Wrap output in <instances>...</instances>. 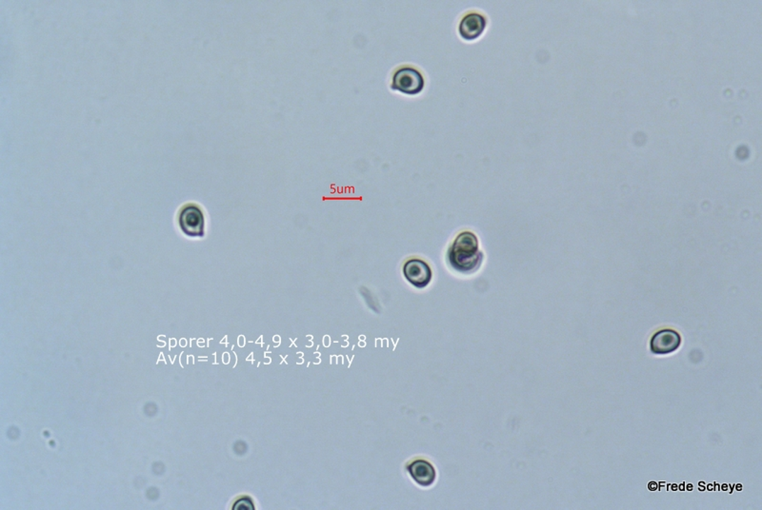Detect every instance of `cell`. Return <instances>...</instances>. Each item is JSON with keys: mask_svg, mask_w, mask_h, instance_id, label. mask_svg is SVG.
Segmentation results:
<instances>
[{"mask_svg": "<svg viewBox=\"0 0 762 510\" xmlns=\"http://www.w3.org/2000/svg\"><path fill=\"white\" fill-rule=\"evenodd\" d=\"M448 259L453 268L459 273L477 270L483 261L477 237L471 232H461L448 251Z\"/></svg>", "mask_w": 762, "mask_h": 510, "instance_id": "1", "label": "cell"}, {"mask_svg": "<svg viewBox=\"0 0 762 510\" xmlns=\"http://www.w3.org/2000/svg\"><path fill=\"white\" fill-rule=\"evenodd\" d=\"M425 78L422 73L414 68H401L393 76L392 89L400 90L405 95L420 94L425 88Z\"/></svg>", "mask_w": 762, "mask_h": 510, "instance_id": "2", "label": "cell"}, {"mask_svg": "<svg viewBox=\"0 0 762 510\" xmlns=\"http://www.w3.org/2000/svg\"><path fill=\"white\" fill-rule=\"evenodd\" d=\"M681 344V337L678 331L665 328L657 331L652 337L651 352L657 355H669L676 352Z\"/></svg>", "mask_w": 762, "mask_h": 510, "instance_id": "3", "label": "cell"}, {"mask_svg": "<svg viewBox=\"0 0 762 510\" xmlns=\"http://www.w3.org/2000/svg\"><path fill=\"white\" fill-rule=\"evenodd\" d=\"M181 229L186 235L199 237L203 235L204 218L202 210L197 206L188 205L181 210L180 215Z\"/></svg>", "mask_w": 762, "mask_h": 510, "instance_id": "4", "label": "cell"}, {"mask_svg": "<svg viewBox=\"0 0 762 510\" xmlns=\"http://www.w3.org/2000/svg\"><path fill=\"white\" fill-rule=\"evenodd\" d=\"M404 276L417 287L428 286L432 279V271L427 263L419 259L409 260L403 267Z\"/></svg>", "mask_w": 762, "mask_h": 510, "instance_id": "5", "label": "cell"}, {"mask_svg": "<svg viewBox=\"0 0 762 510\" xmlns=\"http://www.w3.org/2000/svg\"><path fill=\"white\" fill-rule=\"evenodd\" d=\"M487 21L483 16L477 13H468L461 19L459 24V34L466 40H474L480 37L486 28Z\"/></svg>", "mask_w": 762, "mask_h": 510, "instance_id": "6", "label": "cell"}, {"mask_svg": "<svg viewBox=\"0 0 762 510\" xmlns=\"http://www.w3.org/2000/svg\"><path fill=\"white\" fill-rule=\"evenodd\" d=\"M408 471L412 478L422 487L431 485L436 479V471L427 461H415L409 465Z\"/></svg>", "mask_w": 762, "mask_h": 510, "instance_id": "7", "label": "cell"}, {"mask_svg": "<svg viewBox=\"0 0 762 510\" xmlns=\"http://www.w3.org/2000/svg\"><path fill=\"white\" fill-rule=\"evenodd\" d=\"M233 509H254V504H253L252 501L250 500L249 498H241V500L236 502L235 506H233Z\"/></svg>", "mask_w": 762, "mask_h": 510, "instance_id": "8", "label": "cell"}, {"mask_svg": "<svg viewBox=\"0 0 762 510\" xmlns=\"http://www.w3.org/2000/svg\"><path fill=\"white\" fill-rule=\"evenodd\" d=\"M648 489L650 490L651 492H656L657 489V482H651L650 484L648 485Z\"/></svg>", "mask_w": 762, "mask_h": 510, "instance_id": "9", "label": "cell"}]
</instances>
